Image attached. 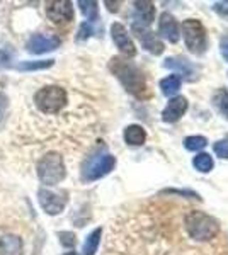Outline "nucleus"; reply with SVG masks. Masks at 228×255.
<instances>
[{
	"label": "nucleus",
	"mask_w": 228,
	"mask_h": 255,
	"mask_svg": "<svg viewBox=\"0 0 228 255\" xmlns=\"http://www.w3.org/2000/svg\"><path fill=\"white\" fill-rule=\"evenodd\" d=\"M147 139V131L140 125H130L124 129V141L131 146H140Z\"/></svg>",
	"instance_id": "dca6fc26"
},
{
	"label": "nucleus",
	"mask_w": 228,
	"mask_h": 255,
	"mask_svg": "<svg viewBox=\"0 0 228 255\" xmlns=\"http://www.w3.org/2000/svg\"><path fill=\"white\" fill-rule=\"evenodd\" d=\"M60 46V39L56 36H46V34H32L31 39L27 41V51L32 55H43V53L53 51Z\"/></svg>",
	"instance_id": "9d476101"
},
{
	"label": "nucleus",
	"mask_w": 228,
	"mask_h": 255,
	"mask_svg": "<svg viewBox=\"0 0 228 255\" xmlns=\"http://www.w3.org/2000/svg\"><path fill=\"white\" fill-rule=\"evenodd\" d=\"M182 38L186 46L194 55H203L206 51V29L198 19H188L182 22Z\"/></svg>",
	"instance_id": "39448f33"
},
{
	"label": "nucleus",
	"mask_w": 228,
	"mask_h": 255,
	"mask_svg": "<svg viewBox=\"0 0 228 255\" xmlns=\"http://www.w3.org/2000/svg\"><path fill=\"white\" fill-rule=\"evenodd\" d=\"M46 15L53 24H67L73 19V7L68 0L60 2H48Z\"/></svg>",
	"instance_id": "6e6552de"
},
{
	"label": "nucleus",
	"mask_w": 228,
	"mask_h": 255,
	"mask_svg": "<svg viewBox=\"0 0 228 255\" xmlns=\"http://www.w3.org/2000/svg\"><path fill=\"white\" fill-rule=\"evenodd\" d=\"M63 255H78L77 252H67V254H63Z\"/></svg>",
	"instance_id": "473e14b6"
},
{
	"label": "nucleus",
	"mask_w": 228,
	"mask_h": 255,
	"mask_svg": "<svg viewBox=\"0 0 228 255\" xmlns=\"http://www.w3.org/2000/svg\"><path fill=\"white\" fill-rule=\"evenodd\" d=\"M181 77L179 75H169L165 79L160 80V89H162V94L165 97H171V96H176L181 89Z\"/></svg>",
	"instance_id": "a211bd4d"
},
{
	"label": "nucleus",
	"mask_w": 228,
	"mask_h": 255,
	"mask_svg": "<svg viewBox=\"0 0 228 255\" xmlns=\"http://www.w3.org/2000/svg\"><path fill=\"white\" fill-rule=\"evenodd\" d=\"M38 199L41 208L44 209V213L48 215H60L61 211L67 206V194L65 192H51L48 189H39Z\"/></svg>",
	"instance_id": "0eeeda50"
},
{
	"label": "nucleus",
	"mask_w": 228,
	"mask_h": 255,
	"mask_svg": "<svg viewBox=\"0 0 228 255\" xmlns=\"http://www.w3.org/2000/svg\"><path fill=\"white\" fill-rule=\"evenodd\" d=\"M78 7H80L82 14L85 15L89 22L97 19V2H92V0H80Z\"/></svg>",
	"instance_id": "5701e85b"
},
{
	"label": "nucleus",
	"mask_w": 228,
	"mask_h": 255,
	"mask_svg": "<svg viewBox=\"0 0 228 255\" xmlns=\"http://www.w3.org/2000/svg\"><path fill=\"white\" fill-rule=\"evenodd\" d=\"M220 51H222L223 58L228 61V36H225V38L220 41Z\"/></svg>",
	"instance_id": "c756f323"
},
{
	"label": "nucleus",
	"mask_w": 228,
	"mask_h": 255,
	"mask_svg": "<svg viewBox=\"0 0 228 255\" xmlns=\"http://www.w3.org/2000/svg\"><path fill=\"white\" fill-rule=\"evenodd\" d=\"M213 9H215V12H218L222 17H227L228 15V2H217Z\"/></svg>",
	"instance_id": "c85d7f7f"
},
{
	"label": "nucleus",
	"mask_w": 228,
	"mask_h": 255,
	"mask_svg": "<svg viewBox=\"0 0 228 255\" xmlns=\"http://www.w3.org/2000/svg\"><path fill=\"white\" fill-rule=\"evenodd\" d=\"M7 97L3 94H0V128L5 123V114H7Z\"/></svg>",
	"instance_id": "cd10ccee"
},
{
	"label": "nucleus",
	"mask_w": 228,
	"mask_h": 255,
	"mask_svg": "<svg viewBox=\"0 0 228 255\" xmlns=\"http://www.w3.org/2000/svg\"><path fill=\"white\" fill-rule=\"evenodd\" d=\"M215 153L218 155L220 158L228 160V138L227 139H220V141L215 143Z\"/></svg>",
	"instance_id": "a878e982"
},
{
	"label": "nucleus",
	"mask_w": 228,
	"mask_h": 255,
	"mask_svg": "<svg viewBox=\"0 0 228 255\" xmlns=\"http://www.w3.org/2000/svg\"><path fill=\"white\" fill-rule=\"evenodd\" d=\"M186 111H188V99L182 96L172 97L171 101L167 102L165 109L162 111V119H164L165 123H176L184 116Z\"/></svg>",
	"instance_id": "9b49d317"
},
{
	"label": "nucleus",
	"mask_w": 228,
	"mask_h": 255,
	"mask_svg": "<svg viewBox=\"0 0 228 255\" xmlns=\"http://www.w3.org/2000/svg\"><path fill=\"white\" fill-rule=\"evenodd\" d=\"M193 165H194L196 170L206 174V172H210L211 168L215 167V162H213V158H211L208 153H200V155H196V157L193 158Z\"/></svg>",
	"instance_id": "412c9836"
},
{
	"label": "nucleus",
	"mask_w": 228,
	"mask_h": 255,
	"mask_svg": "<svg viewBox=\"0 0 228 255\" xmlns=\"http://www.w3.org/2000/svg\"><path fill=\"white\" fill-rule=\"evenodd\" d=\"M109 68L130 94H133L138 99H145L148 96V87H147V82H145L143 73L131 61L116 56V58L111 60Z\"/></svg>",
	"instance_id": "f257e3e1"
},
{
	"label": "nucleus",
	"mask_w": 228,
	"mask_h": 255,
	"mask_svg": "<svg viewBox=\"0 0 228 255\" xmlns=\"http://www.w3.org/2000/svg\"><path fill=\"white\" fill-rule=\"evenodd\" d=\"M131 27H133L135 34L138 36V39L142 41L143 48L147 51H150L152 55H162L164 53V43L152 31H148V27L145 26H131Z\"/></svg>",
	"instance_id": "f8f14e48"
},
{
	"label": "nucleus",
	"mask_w": 228,
	"mask_h": 255,
	"mask_svg": "<svg viewBox=\"0 0 228 255\" xmlns=\"http://www.w3.org/2000/svg\"><path fill=\"white\" fill-rule=\"evenodd\" d=\"M92 34V26H90V22H84L80 26V29H78V36L77 39L82 41V39H87L89 36Z\"/></svg>",
	"instance_id": "bb28decb"
},
{
	"label": "nucleus",
	"mask_w": 228,
	"mask_h": 255,
	"mask_svg": "<svg viewBox=\"0 0 228 255\" xmlns=\"http://www.w3.org/2000/svg\"><path fill=\"white\" fill-rule=\"evenodd\" d=\"M164 192H171V194H182V196H191V197H200L198 194H194V192H191V191H164Z\"/></svg>",
	"instance_id": "7c9ffc66"
},
{
	"label": "nucleus",
	"mask_w": 228,
	"mask_h": 255,
	"mask_svg": "<svg viewBox=\"0 0 228 255\" xmlns=\"http://www.w3.org/2000/svg\"><path fill=\"white\" fill-rule=\"evenodd\" d=\"M22 240L15 235H3L0 238V255H20Z\"/></svg>",
	"instance_id": "2eb2a0df"
},
{
	"label": "nucleus",
	"mask_w": 228,
	"mask_h": 255,
	"mask_svg": "<svg viewBox=\"0 0 228 255\" xmlns=\"http://www.w3.org/2000/svg\"><path fill=\"white\" fill-rule=\"evenodd\" d=\"M53 63L55 61L53 60H39V61H20L17 65L19 70H22V72H32V70H44V68H49L53 67Z\"/></svg>",
	"instance_id": "4be33fe9"
},
{
	"label": "nucleus",
	"mask_w": 228,
	"mask_h": 255,
	"mask_svg": "<svg viewBox=\"0 0 228 255\" xmlns=\"http://www.w3.org/2000/svg\"><path fill=\"white\" fill-rule=\"evenodd\" d=\"M58 237H60L61 245L67 247V249H73L75 244H77L75 235H73V233H70V232H60V233H58Z\"/></svg>",
	"instance_id": "393cba45"
},
{
	"label": "nucleus",
	"mask_w": 228,
	"mask_h": 255,
	"mask_svg": "<svg viewBox=\"0 0 228 255\" xmlns=\"http://www.w3.org/2000/svg\"><path fill=\"white\" fill-rule=\"evenodd\" d=\"M106 5H107V9H109L111 12H116V10H118L119 2H106Z\"/></svg>",
	"instance_id": "2f4dec72"
},
{
	"label": "nucleus",
	"mask_w": 228,
	"mask_h": 255,
	"mask_svg": "<svg viewBox=\"0 0 228 255\" xmlns=\"http://www.w3.org/2000/svg\"><path fill=\"white\" fill-rule=\"evenodd\" d=\"M159 32H160L162 38L171 41V43H177V41H179V36H181L179 34V24H177V20L174 19L172 14L164 12V14L160 15Z\"/></svg>",
	"instance_id": "4468645a"
},
{
	"label": "nucleus",
	"mask_w": 228,
	"mask_h": 255,
	"mask_svg": "<svg viewBox=\"0 0 228 255\" xmlns=\"http://www.w3.org/2000/svg\"><path fill=\"white\" fill-rule=\"evenodd\" d=\"M164 67L165 68H171V70H176L179 72L181 75L184 77H189L193 75V65L189 63L188 60H181V58H167L164 61Z\"/></svg>",
	"instance_id": "f3484780"
},
{
	"label": "nucleus",
	"mask_w": 228,
	"mask_h": 255,
	"mask_svg": "<svg viewBox=\"0 0 228 255\" xmlns=\"http://www.w3.org/2000/svg\"><path fill=\"white\" fill-rule=\"evenodd\" d=\"M184 225L189 237L198 242H208L215 238L220 232V223L213 216L203 211H189L184 218Z\"/></svg>",
	"instance_id": "f03ea898"
},
{
	"label": "nucleus",
	"mask_w": 228,
	"mask_h": 255,
	"mask_svg": "<svg viewBox=\"0 0 228 255\" xmlns=\"http://www.w3.org/2000/svg\"><path fill=\"white\" fill-rule=\"evenodd\" d=\"M135 15L131 26L148 27L155 19V5L152 2H135Z\"/></svg>",
	"instance_id": "ddd939ff"
},
{
	"label": "nucleus",
	"mask_w": 228,
	"mask_h": 255,
	"mask_svg": "<svg viewBox=\"0 0 228 255\" xmlns=\"http://www.w3.org/2000/svg\"><path fill=\"white\" fill-rule=\"evenodd\" d=\"M213 104L218 109V113L228 119V92L225 89L217 90V94L213 96Z\"/></svg>",
	"instance_id": "aec40b11"
},
{
	"label": "nucleus",
	"mask_w": 228,
	"mask_h": 255,
	"mask_svg": "<svg viewBox=\"0 0 228 255\" xmlns=\"http://www.w3.org/2000/svg\"><path fill=\"white\" fill-rule=\"evenodd\" d=\"M111 36H113L114 44L118 46V49L123 53L124 56L131 58V56L136 55V48H135L133 41H131V38L128 36V31L123 24L114 22L113 26H111Z\"/></svg>",
	"instance_id": "1a4fd4ad"
},
{
	"label": "nucleus",
	"mask_w": 228,
	"mask_h": 255,
	"mask_svg": "<svg viewBox=\"0 0 228 255\" xmlns=\"http://www.w3.org/2000/svg\"><path fill=\"white\" fill-rule=\"evenodd\" d=\"M114 167H116V158L113 155L106 153V155L92 157L87 160L84 168H82V180H84V182L97 180V179H101V177L109 174Z\"/></svg>",
	"instance_id": "423d86ee"
},
{
	"label": "nucleus",
	"mask_w": 228,
	"mask_h": 255,
	"mask_svg": "<svg viewBox=\"0 0 228 255\" xmlns=\"http://www.w3.org/2000/svg\"><path fill=\"white\" fill-rule=\"evenodd\" d=\"M101 235H102V230L101 228H95L94 232L85 238L84 249H82L84 255H94L95 252H97L99 242H101Z\"/></svg>",
	"instance_id": "6ab92c4d"
},
{
	"label": "nucleus",
	"mask_w": 228,
	"mask_h": 255,
	"mask_svg": "<svg viewBox=\"0 0 228 255\" xmlns=\"http://www.w3.org/2000/svg\"><path fill=\"white\" fill-rule=\"evenodd\" d=\"M206 145H208V139L205 136H188L184 139V146L188 148L189 151H200Z\"/></svg>",
	"instance_id": "b1692460"
},
{
	"label": "nucleus",
	"mask_w": 228,
	"mask_h": 255,
	"mask_svg": "<svg viewBox=\"0 0 228 255\" xmlns=\"http://www.w3.org/2000/svg\"><path fill=\"white\" fill-rule=\"evenodd\" d=\"M34 104L41 113L56 114L67 106V92L58 85H48L36 92Z\"/></svg>",
	"instance_id": "20e7f679"
},
{
	"label": "nucleus",
	"mask_w": 228,
	"mask_h": 255,
	"mask_svg": "<svg viewBox=\"0 0 228 255\" xmlns=\"http://www.w3.org/2000/svg\"><path fill=\"white\" fill-rule=\"evenodd\" d=\"M67 175V168H65L63 158L61 155L55 153V151H49L39 160L38 163V177L41 184L44 186H56Z\"/></svg>",
	"instance_id": "7ed1b4c3"
}]
</instances>
